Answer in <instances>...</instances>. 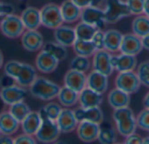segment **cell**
<instances>
[{
	"instance_id": "cell-1",
	"label": "cell",
	"mask_w": 149,
	"mask_h": 144,
	"mask_svg": "<svg viewBox=\"0 0 149 144\" xmlns=\"http://www.w3.org/2000/svg\"><path fill=\"white\" fill-rule=\"evenodd\" d=\"M4 74L12 77L17 84L27 88L38 77L37 69L32 65L17 60H10L4 63Z\"/></svg>"
},
{
	"instance_id": "cell-2",
	"label": "cell",
	"mask_w": 149,
	"mask_h": 144,
	"mask_svg": "<svg viewBox=\"0 0 149 144\" xmlns=\"http://www.w3.org/2000/svg\"><path fill=\"white\" fill-rule=\"evenodd\" d=\"M113 119L116 125L117 132L123 137L136 132V116L129 107L116 109L113 112Z\"/></svg>"
},
{
	"instance_id": "cell-3",
	"label": "cell",
	"mask_w": 149,
	"mask_h": 144,
	"mask_svg": "<svg viewBox=\"0 0 149 144\" xmlns=\"http://www.w3.org/2000/svg\"><path fill=\"white\" fill-rule=\"evenodd\" d=\"M29 89L32 96L41 101L50 102L57 97L60 86L45 77L38 76Z\"/></svg>"
},
{
	"instance_id": "cell-4",
	"label": "cell",
	"mask_w": 149,
	"mask_h": 144,
	"mask_svg": "<svg viewBox=\"0 0 149 144\" xmlns=\"http://www.w3.org/2000/svg\"><path fill=\"white\" fill-rule=\"evenodd\" d=\"M38 112L41 116L42 122L37 133L35 134L36 140L41 143H55L61 134L56 121L48 118L43 109H40Z\"/></svg>"
},
{
	"instance_id": "cell-5",
	"label": "cell",
	"mask_w": 149,
	"mask_h": 144,
	"mask_svg": "<svg viewBox=\"0 0 149 144\" xmlns=\"http://www.w3.org/2000/svg\"><path fill=\"white\" fill-rule=\"evenodd\" d=\"M104 12L106 22L108 24H114L132 15L124 0H106Z\"/></svg>"
},
{
	"instance_id": "cell-6",
	"label": "cell",
	"mask_w": 149,
	"mask_h": 144,
	"mask_svg": "<svg viewBox=\"0 0 149 144\" xmlns=\"http://www.w3.org/2000/svg\"><path fill=\"white\" fill-rule=\"evenodd\" d=\"M0 30L2 34L10 39H16L22 36L25 30L20 16L10 13L3 17L0 21Z\"/></svg>"
},
{
	"instance_id": "cell-7",
	"label": "cell",
	"mask_w": 149,
	"mask_h": 144,
	"mask_svg": "<svg viewBox=\"0 0 149 144\" xmlns=\"http://www.w3.org/2000/svg\"><path fill=\"white\" fill-rule=\"evenodd\" d=\"M41 25L47 29L55 30L64 23L60 6L54 3L45 4L40 10Z\"/></svg>"
},
{
	"instance_id": "cell-8",
	"label": "cell",
	"mask_w": 149,
	"mask_h": 144,
	"mask_svg": "<svg viewBox=\"0 0 149 144\" xmlns=\"http://www.w3.org/2000/svg\"><path fill=\"white\" fill-rule=\"evenodd\" d=\"M115 87L128 93L134 94L138 92L141 84L138 78V76L134 70L119 72L114 80Z\"/></svg>"
},
{
	"instance_id": "cell-9",
	"label": "cell",
	"mask_w": 149,
	"mask_h": 144,
	"mask_svg": "<svg viewBox=\"0 0 149 144\" xmlns=\"http://www.w3.org/2000/svg\"><path fill=\"white\" fill-rule=\"evenodd\" d=\"M80 20L100 30L104 29L107 25L104 9H101L100 6L83 8L81 10Z\"/></svg>"
},
{
	"instance_id": "cell-10",
	"label": "cell",
	"mask_w": 149,
	"mask_h": 144,
	"mask_svg": "<svg viewBox=\"0 0 149 144\" xmlns=\"http://www.w3.org/2000/svg\"><path fill=\"white\" fill-rule=\"evenodd\" d=\"M27 90L17 83L2 87L0 90V98L5 105H12L16 103L24 101L27 96Z\"/></svg>"
},
{
	"instance_id": "cell-11",
	"label": "cell",
	"mask_w": 149,
	"mask_h": 144,
	"mask_svg": "<svg viewBox=\"0 0 149 144\" xmlns=\"http://www.w3.org/2000/svg\"><path fill=\"white\" fill-rule=\"evenodd\" d=\"M111 57H112V53H110L107 50H96L93 56V62H92L93 70L107 76H110L114 71L113 66L112 64Z\"/></svg>"
},
{
	"instance_id": "cell-12",
	"label": "cell",
	"mask_w": 149,
	"mask_h": 144,
	"mask_svg": "<svg viewBox=\"0 0 149 144\" xmlns=\"http://www.w3.org/2000/svg\"><path fill=\"white\" fill-rule=\"evenodd\" d=\"M20 37L23 48L30 52L41 50L45 44L44 37L38 30H25Z\"/></svg>"
},
{
	"instance_id": "cell-13",
	"label": "cell",
	"mask_w": 149,
	"mask_h": 144,
	"mask_svg": "<svg viewBox=\"0 0 149 144\" xmlns=\"http://www.w3.org/2000/svg\"><path fill=\"white\" fill-rule=\"evenodd\" d=\"M100 130V124L88 121H82L79 123L76 131L80 141L86 143H90L97 141Z\"/></svg>"
},
{
	"instance_id": "cell-14",
	"label": "cell",
	"mask_w": 149,
	"mask_h": 144,
	"mask_svg": "<svg viewBox=\"0 0 149 144\" xmlns=\"http://www.w3.org/2000/svg\"><path fill=\"white\" fill-rule=\"evenodd\" d=\"M58 63L59 61L45 50H41L35 59V66L37 70L43 74H51L57 70Z\"/></svg>"
},
{
	"instance_id": "cell-15",
	"label": "cell",
	"mask_w": 149,
	"mask_h": 144,
	"mask_svg": "<svg viewBox=\"0 0 149 144\" xmlns=\"http://www.w3.org/2000/svg\"><path fill=\"white\" fill-rule=\"evenodd\" d=\"M56 123L60 132L63 134H69L73 132L76 130L79 124V121L75 116L74 110L68 108L62 109L58 117L56 120Z\"/></svg>"
},
{
	"instance_id": "cell-16",
	"label": "cell",
	"mask_w": 149,
	"mask_h": 144,
	"mask_svg": "<svg viewBox=\"0 0 149 144\" xmlns=\"http://www.w3.org/2000/svg\"><path fill=\"white\" fill-rule=\"evenodd\" d=\"M143 50V45L141 42V38L134 33H127L123 34L120 51V53L137 56Z\"/></svg>"
},
{
	"instance_id": "cell-17",
	"label": "cell",
	"mask_w": 149,
	"mask_h": 144,
	"mask_svg": "<svg viewBox=\"0 0 149 144\" xmlns=\"http://www.w3.org/2000/svg\"><path fill=\"white\" fill-rule=\"evenodd\" d=\"M111 61L114 70L118 72L132 71L134 70L137 67L136 56L120 53L116 55H112Z\"/></svg>"
},
{
	"instance_id": "cell-18",
	"label": "cell",
	"mask_w": 149,
	"mask_h": 144,
	"mask_svg": "<svg viewBox=\"0 0 149 144\" xmlns=\"http://www.w3.org/2000/svg\"><path fill=\"white\" fill-rule=\"evenodd\" d=\"M64 85L79 93L86 87V73L69 69L64 76Z\"/></svg>"
},
{
	"instance_id": "cell-19",
	"label": "cell",
	"mask_w": 149,
	"mask_h": 144,
	"mask_svg": "<svg viewBox=\"0 0 149 144\" xmlns=\"http://www.w3.org/2000/svg\"><path fill=\"white\" fill-rule=\"evenodd\" d=\"M86 87L103 95L109 87L108 76L93 70L86 75Z\"/></svg>"
},
{
	"instance_id": "cell-20",
	"label": "cell",
	"mask_w": 149,
	"mask_h": 144,
	"mask_svg": "<svg viewBox=\"0 0 149 144\" xmlns=\"http://www.w3.org/2000/svg\"><path fill=\"white\" fill-rule=\"evenodd\" d=\"M74 114L77 120L79 122L88 121L101 124L104 121V113L100 107L82 108L79 107L74 110Z\"/></svg>"
},
{
	"instance_id": "cell-21",
	"label": "cell",
	"mask_w": 149,
	"mask_h": 144,
	"mask_svg": "<svg viewBox=\"0 0 149 144\" xmlns=\"http://www.w3.org/2000/svg\"><path fill=\"white\" fill-rule=\"evenodd\" d=\"M20 18L25 30H38L41 25L40 10L36 7L25 8L22 11Z\"/></svg>"
},
{
	"instance_id": "cell-22",
	"label": "cell",
	"mask_w": 149,
	"mask_h": 144,
	"mask_svg": "<svg viewBox=\"0 0 149 144\" xmlns=\"http://www.w3.org/2000/svg\"><path fill=\"white\" fill-rule=\"evenodd\" d=\"M103 103L102 94L86 87L79 94V103L82 108L100 107Z\"/></svg>"
},
{
	"instance_id": "cell-23",
	"label": "cell",
	"mask_w": 149,
	"mask_h": 144,
	"mask_svg": "<svg viewBox=\"0 0 149 144\" xmlns=\"http://www.w3.org/2000/svg\"><path fill=\"white\" fill-rule=\"evenodd\" d=\"M54 38L57 43L66 48L72 47L77 39L74 28L63 24L54 30Z\"/></svg>"
},
{
	"instance_id": "cell-24",
	"label": "cell",
	"mask_w": 149,
	"mask_h": 144,
	"mask_svg": "<svg viewBox=\"0 0 149 144\" xmlns=\"http://www.w3.org/2000/svg\"><path fill=\"white\" fill-rule=\"evenodd\" d=\"M59 6L64 23H73L80 19L82 9L72 0H65Z\"/></svg>"
},
{
	"instance_id": "cell-25",
	"label": "cell",
	"mask_w": 149,
	"mask_h": 144,
	"mask_svg": "<svg viewBox=\"0 0 149 144\" xmlns=\"http://www.w3.org/2000/svg\"><path fill=\"white\" fill-rule=\"evenodd\" d=\"M20 128V122L17 121L9 110L0 112V134L12 136Z\"/></svg>"
},
{
	"instance_id": "cell-26",
	"label": "cell",
	"mask_w": 149,
	"mask_h": 144,
	"mask_svg": "<svg viewBox=\"0 0 149 144\" xmlns=\"http://www.w3.org/2000/svg\"><path fill=\"white\" fill-rule=\"evenodd\" d=\"M107 102L113 110L129 107L131 103L130 94L115 87L111 91H109L107 96Z\"/></svg>"
},
{
	"instance_id": "cell-27",
	"label": "cell",
	"mask_w": 149,
	"mask_h": 144,
	"mask_svg": "<svg viewBox=\"0 0 149 144\" xmlns=\"http://www.w3.org/2000/svg\"><path fill=\"white\" fill-rule=\"evenodd\" d=\"M42 122L41 116L38 111H31L25 118L20 123V127L24 133L35 136Z\"/></svg>"
},
{
	"instance_id": "cell-28",
	"label": "cell",
	"mask_w": 149,
	"mask_h": 144,
	"mask_svg": "<svg viewBox=\"0 0 149 144\" xmlns=\"http://www.w3.org/2000/svg\"><path fill=\"white\" fill-rule=\"evenodd\" d=\"M123 34L115 29H111L105 31V50L110 53L120 51Z\"/></svg>"
},
{
	"instance_id": "cell-29",
	"label": "cell",
	"mask_w": 149,
	"mask_h": 144,
	"mask_svg": "<svg viewBox=\"0 0 149 144\" xmlns=\"http://www.w3.org/2000/svg\"><path fill=\"white\" fill-rule=\"evenodd\" d=\"M79 92L64 85V87H60L57 98L62 106L70 108L79 103Z\"/></svg>"
},
{
	"instance_id": "cell-30",
	"label": "cell",
	"mask_w": 149,
	"mask_h": 144,
	"mask_svg": "<svg viewBox=\"0 0 149 144\" xmlns=\"http://www.w3.org/2000/svg\"><path fill=\"white\" fill-rule=\"evenodd\" d=\"M133 33L142 38L149 34V17L145 14L137 15L132 21Z\"/></svg>"
},
{
	"instance_id": "cell-31",
	"label": "cell",
	"mask_w": 149,
	"mask_h": 144,
	"mask_svg": "<svg viewBox=\"0 0 149 144\" xmlns=\"http://www.w3.org/2000/svg\"><path fill=\"white\" fill-rule=\"evenodd\" d=\"M72 47L77 56L86 57L93 56L96 51L95 46L91 40H81L77 38Z\"/></svg>"
},
{
	"instance_id": "cell-32",
	"label": "cell",
	"mask_w": 149,
	"mask_h": 144,
	"mask_svg": "<svg viewBox=\"0 0 149 144\" xmlns=\"http://www.w3.org/2000/svg\"><path fill=\"white\" fill-rule=\"evenodd\" d=\"M42 50H45V51L52 54L59 62L64 61L68 56L67 48L61 45L60 43H57L56 41L55 42H48V43H45Z\"/></svg>"
},
{
	"instance_id": "cell-33",
	"label": "cell",
	"mask_w": 149,
	"mask_h": 144,
	"mask_svg": "<svg viewBox=\"0 0 149 144\" xmlns=\"http://www.w3.org/2000/svg\"><path fill=\"white\" fill-rule=\"evenodd\" d=\"M74 30H75V33H76V37L78 39L92 40L94 33L99 29H97L96 27H94L91 24H88L85 22L80 21L74 27Z\"/></svg>"
},
{
	"instance_id": "cell-34",
	"label": "cell",
	"mask_w": 149,
	"mask_h": 144,
	"mask_svg": "<svg viewBox=\"0 0 149 144\" xmlns=\"http://www.w3.org/2000/svg\"><path fill=\"white\" fill-rule=\"evenodd\" d=\"M9 111L17 121L21 123L31 110L29 105L26 103H24V101H21L12 105H10Z\"/></svg>"
},
{
	"instance_id": "cell-35",
	"label": "cell",
	"mask_w": 149,
	"mask_h": 144,
	"mask_svg": "<svg viewBox=\"0 0 149 144\" xmlns=\"http://www.w3.org/2000/svg\"><path fill=\"white\" fill-rule=\"evenodd\" d=\"M92 66V63L89 59V57L82 56H74L69 64L70 69L76 70L81 72H87Z\"/></svg>"
},
{
	"instance_id": "cell-36",
	"label": "cell",
	"mask_w": 149,
	"mask_h": 144,
	"mask_svg": "<svg viewBox=\"0 0 149 144\" xmlns=\"http://www.w3.org/2000/svg\"><path fill=\"white\" fill-rule=\"evenodd\" d=\"M100 143L102 144H113L117 141V134L116 131L110 127H101L99 132L98 139Z\"/></svg>"
},
{
	"instance_id": "cell-37",
	"label": "cell",
	"mask_w": 149,
	"mask_h": 144,
	"mask_svg": "<svg viewBox=\"0 0 149 144\" xmlns=\"http://www.w3.org/2000/svg\"><path fill=\"white\" fill-rule=\"evenodd\" d=\"M136 74L141 84L149 88V60L143 61L137 66Z\"/></svg>"
},
{
	"instance_id": "cell-38",
	"label": "cell",
	"mask_w": 149,
	"mask_h": 144,
	"mask_svg": "<svg viewBox=\"0 0 149 144\" xmlns=\"http://www.w3.org/2000/svg\"><path fill=\"white\" fill-rule=\"evenodd\" d=\"M42 109L48 118L56 121L63 108H62L61 104H58L54 102H50L47 104H45V107Z\"/></svg>"
},
{
	"instance_id": "cell-39",
	"label": "cell",
	"mask_w": 149,
	"mask_h": 144,
	"mask_svg": "<svg viewBox=\"0 0 149 144\" xmlns=\"http://www.w3.org/2000/svg\"><path fill=\"white\" fill-rule=\"evenodd\" d=\"M136 123L139 129L149 132V109L145 108L137 115Z\"/></svg>"
},
{
	"instance_id": "cell-40",
	"label": "cell",
	"mask_w": 149,
	"mask_h": 144,
	"mask_svg": "<svg viewBox=\"0 0 149 144\" xmlns=\"http://www.w3.org/2000/svg\"><path fill=\"white\" fill-rule=\"evenodd\" d=\"M126 3L132 15H141L144 11L145 0H126Z\"/></svg>"
},
{
	"instance_id": "cell-41",
	"label": "cell",
	"mask_w": 149,
	"mask_h": 144,
	"mask_svg": "<svg viewBox=\"0 0 149 144\" xmlns=\"http://www.w3.org/2000/svg\"><path fill=\"white\" fill-rule=\"evenodd\" d=\"M91 41L94 44L96 50H105V31L100 29L97 30Z\"/></svg>"
},
{
	"instance_id": "cell-42",
	"label": "cell",
	"mask_w": 149,
	"mask_h": 144,
	"mask_svg": "<svg viewBox=\"0 0 149 144\" xmlns=\"http://www.w3.org/2000/svg\"><path fill=\"white\" fill-rule=\"evenodd\" d=\"M14 143L15 144H35L37 143V140L35 138V136L29 135L26 133L18 135L14 138Z\"/></svg>"
},
{
	"instance_id": "cell-43",
	"label": "cell",
	"mask_w": 149,
	"mask_h": 144,
	"mask_svg": "<svg viewBox=\"0 0 149 144\" xmlns=\"http://www.w3.org/2000/svg\"><path fill=\"white\" fill-rule=\"evenodd\" d=\"M81 9L90 6H100L102 4L103 0H72Z\"/></svg>"
},
{
	"instance_id": "cell-44",
	"label": "cell",
	"mask_w": 149,
	"mask_h": 144,
	"mask_svg": "<svg viewBox=\"0 0 149 144\" xmlns=\"http://www.w3.org/2000/svg\"><path fill=\"white\" fill-rule=\"evenodd\" d=\"M15 7L9 3H3L0 1V18L4 17L5 15L14 13Z\"/></svg>"
},
{
	"instance_id": "cell-45",
	"label": "cell",
	"mask_w": 149,
	"mask_h": 144,
	"mask_svg": "<svg viewBox=\"0 0 149 144\" xmlns=\"http://www.w3.org/2000/svg\"><path fill=\"white\" fill-rule=\"evenodd\" d=\"M125 143L126 144H142L143 143V137H141L140 135L136 134V132L127 136L125 137Z\"/></svg>"
},
{
	"instance_id": "cell-46",
	"label": "cell",
	"mask_w": 149,
	"mask_h": 144,
	"mask_svg": "<svg viewBox=\"0 0 149 144\" xmlns=\"http://www.w3.org/2000/svg\"><path fill=\"white\" fill-rule=\"evenodd\" d=\"M15 83H17L16 81H15L12 77H10V76L5 75V74H4V76H3L2 78L0 77V86H2V87L10 86V85L15 84Z\"/></svg>"
},
{
	"instance_id": "cell-47",
	"label": "cell",
	"mask_w": 149,
	"mask_h": 144,
	"mask_svg": "<svg viewBox=\"0 0 149 144\" xmlns=\"http://www.w3.org/2000/svg\"><path fill=\"white\" fill-rule=\"evenodd\" d=\"M0 144H14V138L11 136L0 134Z\"/></svg>"
},
{
	"instance_id": "cell-48",
	"label": "cell",
	"mask_w": 149,
	"mask_h": 144,
	"mask_svg": "<svg viewBox=\"0 0 149 144\" xmlns=\"http://www.w3.org/2000/svg\"><path fill=\"white\" fill-rule=\"evenodd\" d=\"M141 42H142L143 49L149 50V34L141 38Z\"/></svg>"
},
{
	"instance_id": "cell-49",
	"label": "cell",
	"mask_w": 149,
	"mask_h": 144,
	"mask_svg": "<svg viewBox=\"0 0 149 144\" xmlns=\"http://www.w3.org/2000/svg\"><path fill=\"white\" fill-rule=\"evenodd\" d=\"M143 105L145 108L147 109H149V91L145 95L144 98H143Z\"/></svg>"
},
{
	"instance_id": "cell-50",
	"label": "cell",
	"mask_w": 149,
	"mask_h": 144,
	"mask_svg": "<svg viewBox=\"0 0 149 144\" xmlns=\"http://www.w3.org/2000/svg\"><path fill=\"white\" fill-rule=\"evenodd\" d=\"M143 14H145L146 16H148L149 17V0H145Z\"/></svg>"
},
{
	"instance_id": "cell-51",
	"label": "cell",
	"mask_w": 149,
	"mask_h": 144,
	"mask_svg": "<svg viewBox=\"0 0 149 144\" xmlns=\"http://www.w3.org/2000/svg\"><path fill=\"white\" fill-rule=\"evenodd\" d=\"M3 55L0 50V69L3 67Z\"/></svg>"
},
{
	"instance_id": "cell-52",
	"label": "cell",
	"mask_w": 149,
	"mask_h": 144,
	"mask_svg": "<svg viewBox=\"0 0 149 144\" xmlns=\"http://www.w3.org/2000/svg\"><path fill=\"white\" fill-rule=\"evenodd\" d=\"M142 144H149V136L143 138V143Z\"/></svg>"
},
{
	"instance_id": "cell-53",
	"label": "cell",
	"mask_w": 149,
	"mask_h": 144,
	"mask_svg": "<svg viewBox=\"0 0 149 144\" xmlns=\"http://www.w3.org/2000/svg\"><path fill=\"white\" fill-rule=\"evenodd\" d=\"M2 104H3V101L1 100V98H0V110H1V108H2Z\"/></svg>"
}]
</instances>
